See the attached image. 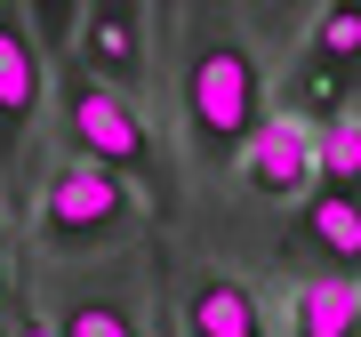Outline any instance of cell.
<instances>
[{"instance_id":"1","label":"cell","mask_w":361,"mask_h":337,"mask_svg":"<svg viewBox=\"0 0 361 337\" xmlns=\"http://www.w3.org/2000/svg\"><path fill=\"white\" fill-rule=\"evenodd\" d=\"M265 129V65L233 25H209L185 49V137L201 168L241 161V145Z\"/></svg>"},{"instance_id":"2","label":"cell","mask_w":361,"mask_h":337,"mask_svg":"<svg viewBox=\"0 0 361 337\" xmlns=\"http://www.w3.org/2000/svg\"><path fill=\"white\" fill-rule=\"evenodd\" d=\"M137 217H145V201H137L129 177H113V168L65 153L49 177H40L25 233L49 249V257H89V249H121L137 233Z\"/></svg>"},{"instance_id":"3","label":"cell","mask_w":361,"mask_h":337,"mask_svg":"<svg viewBox=\"0 0 361 337\" xmlns=\"http://www.w3.org/2000/svg\"><path fill=\"white\" fill-rule=\"evenodd\" d=\"M56 104H65V137H73L80 161H97V168H113V177H129L137 193L169 201V153H161L153 121H145V104L97 89L80 65L65 73V97H56Z\"/></svg>"},{"instance_id":"4","label":"cell","mask_w":361,"mask_h":337,"mask_svg":"<svg viewBox=\"0 0 361 337\" xmlns=\"http://www.w3.org/2000/svg\"><path fill=\"white\" fill-rule=\"evenodd\" d=\"M40 104H49V49L32 40L25 8H0V185H8L16 217L32 225V137Z\"/></svg>"},{"instance_id":"5","label":"cell","mask_w":361,"mask_h":337,"mask_svg":"<svg viewBox=\"0 0 361 337\" xmlns=\"http://www.w3.org/2000/svg\"><path fill=\"white\" fill-rule=\"evenodd\" d=\"M73 65L97 80V89L145 104L153 89V16L129 8V0H97V8H73Z\"/></svg>"},{"instance_id":"6","label":"cell","mask_w":361,"mask_h":337,"mask_svg":"<svg viewBox=\"0 0 361 337\" xmlns=\"http://www.w3.org/2000/svg\"><path fill=\"white\" fill-rule=\"evenodd\" d=\"M241 185L257 201H305L313 185H322V161H313V129L297 113H265V129L241 145Z\"/></svg>"},{"instance_id":"7","label":"cell","mask_w":361,"mask_h":337,"mask_svg":"<svg viewBox=\"0 0 361 337\" xmlns=\"http://www.w3.org/2000/svg\"><path fill=\"white\" fill-rule=\"evenodd\" d=\"M281 257H322L329 281H361V193H337V185H313L297 201V233Z\"/></svg>"},{"instance_id":"8","label":"cell","mask_w":361,"mask_h":337,"mask_svg":"<svg viewBox=\"0 0 361 337\" xmlns=\"http://www.w3.org/2000/svg\"><path fill=\"white\" fill-rule=\"evenodd\" d=\"M56 337H145V313H137V273H113V281H80L65 289L56 305Z\"/></svg>"},{"instance_id":"9","label":"cell","mask_w":361,"mask_h":337,"mask_svg":"<svg viewBox=\"0 0 361 337\" xmlns=\"http://www.w3.org/2000/svg\"><path fill=\"white\" fill-rule=\"evenodd\" d=\"M185 337H265V305L241 273H201L185 298Z\"/></svg>"},{"instance_id":"10","label":"cell","mask_w":361,"mask_h":337,"mask_svg":"<svg viewBox=\"0 0 361 337\" xmlns=\"http://www.w3.org/2000/svg\"><path fill=\"white\" fill-rule=\"evenodd\" d=\"M289 337H361V281L305 273L289 289Z\"/></svg>"},{"instance_id":"11","label":"cell","mask_w":361,"mask_h":337,"mask_svg":"<svg viewBox=\"0 0 361 337\" xmlns=\"http://www.w3.org/2000/svg\"><path fill=\"white\" fill-rule=\"evenodd\" d=\"M313 161H322V185L337 193H361V113H337L313 129Z\"/></svg>"},{"instance_id":"12","label":"cell","mask_w":361,"mask_h":337,"mask_svg":"<svg viewBox=\"0 0 361 337\" xmlns=\"http://www.w3.org/2000/svg\"><path fill=\"white\" fill-rule=\"evenodd\" d=\"M8 337H56V329H49V321H16Z\"/></svg>"},{"instance_id":"13","label":"cell","mask_w":361,"mask_h":337,"mask_svg":"<svg viewBox=\"0 0 361 337\" xmlns=\"http://www.w3.org/2000/svg\"><path fill=\"white\" fill-rule=\"evenodd\" d=\"M0 313H8V241H0Z\"/></svg>"}]
</instances>
